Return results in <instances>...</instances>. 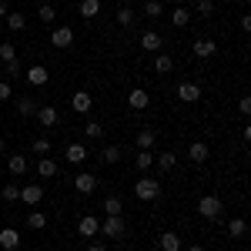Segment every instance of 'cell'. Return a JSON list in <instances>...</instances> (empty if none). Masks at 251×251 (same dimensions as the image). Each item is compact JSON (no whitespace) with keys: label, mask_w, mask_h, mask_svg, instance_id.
Returning <instances> with one entry per match:
<instances>
[{"label":"cell","mask_w":251,"mask_h":251,"mask_svg":"<svg viewBox=\"0 0 251 251\" xmlns=\"http://www.w3.org/2000/svg\"><path fill=\"white\" fill-rule=\"evenodd\" d=\"M0 60H3V64H7V60H17V47L3 40V44H0Z\"/></svg>","instance_id":"e575fe53"},{"label":"cell","mask_w":251,"mask_h":251,"mask_svg":"<svg viewBox=\"0 0 251 251\" xmlns=\"http://www.w3.org/2000/svg\"><path fill=\"white\" fill-rule=\"evenodd\" d=\"M134 194H137V201H157L161 198V181L151 177V174H144V177L134 181Z\"/></svg>","instance_id":"6da1fadb"},{"label":"cell","mask_w":251,"mask_h":251,"mask_svg":"<svg viewBox=\"0 0 251 251\" xmlns=\"http://www.w3.org/2000/svg\"><path fill=\"white\" fill-rule=\"evenodd\" d=\"M27 228L44 231V228H47V214H44V211H30V214H27Z\"/></svg>","instance_id":"83f0119b"},{"label":"cell","mask_w":251,"mask_h":251,"mask_svg":"<svg viewBox=\"0 0 251 251\" xmlns=\"http://www.w3.org/2000/svg\"><path fill=\"white\" fill-rule=\"evenodd\" d=\"M30 148H34V154H50V141H47V137H37V141H34V144H30Z\"/></svg>","instance_id":"8d00e7d4"},{"label":"cell","mask_w":251,"mask_h":251,"mask_svg":"<svg viewBox=\"0 0 251 251\" xmlns=\"http://www.w3.org/2000/svg\"><path fill=\"white\" fill-rule=\"evenodd\" d=\"M151 161H154L151 151H137V157H134V164L141 168V171H148V168H151Z\"/></svg>","instance_id":"d590c367"},{"label":"cell","mask_w":251,"mask_h":251,"mask_svg":"<svg viewBox=\"0 0 251 251\" xmlns=\"http://www.w3.org/2000/svg\"><path fill=\"white\" fill-rule=\"evenodd\" d=\"M127 107H131V111H144V107H151V94H148L144 87H134V91L127 94Z\"/></svg>","instance_id":"ba28073f"},{"label":"cell","mask_w":251,"mask_h":251,"mask_svg":"<svg viewBox=\"0 0 251 251\" xmlns=\"http://www.w3.org/2000/svg\"><path fill=\"white\" fill-rule=\"evenodd\" d=\"M50 44H54V47H60V50H67V47L74 44V30H71V27H54Z\"/></svg>","instance_id":"9c48e42d"},{"label":"cell","mask_w":251,"mask_h":251,"mask_svg":"<svg viewBox=\"0 0 251 251\" xmlns=\"http://www.w3.org/2000/svg\"><path fill=\"white\" fill-rule=\"evenodd\" d=\"M221 208H225V204H221L218 194H204V198L198 201V214L208 218V221H221Z\"/></svg>","instance_id":"7a4b0ae2"},{"label":"cell","mask_w":251,"mask_h":251,"mask_svg":"<svg viewBox=\"0 0 251 251\" xmlns=\"http://www.w3.org/2000/svg\"><path fill=\"white\" fill-rule=\"evenodd\" d=\"M34 117H37V121L44 124V127H54V124L60 121L57 107H50V104H44V107H37V114H34Z\"/></svg>","instance_id":"2e32d148"},{"label":"cell","mask_w":251,"mask_h":251,"mask_svg":"<svg viewBox=\"0 0 251 251\" xmlns=\"http://www.w3.org/2000/svg\"><path fill=\"white\" fill-rule=\"evenodd\" d=\"M74 188H77L80 194H91V191L97 188V177H94L91 171H80L77 177H74Z\"/></svg>","instance_id":"e0dca14e"},{"label":"cell","mask_w":251,"mask_h":251,"mask_svg":"<svg viewBox=\"0 0 251 251\" xmlns=\"http://www.w3.org/2000/svg\"><path fill=\"white\" fill-rule=\"evenodd\" d=\"M104 214H107V218H114V214H124V201H121L117 194L104 198Z\"/></svg>","instance_id":"cb8c5ba5"},{"label":"cell","mask_w":251,"mask_h":251,"mask_svg":"<svg viewBox=\"0 0 251 251\" xmlns=\"http://www.w3.org/2000/svg\"><path fill=\"white\" fill-rule=\"evenodd\" d=\"M3 148H7V141H3V137H0V154H3Z\"/></svg>","instance_id":"7dc6e473"},{"label":"cell","mask_w":251,"mask_h":251,"mask_svg":"<svg viewBox=\"0 0 251 251\" xmlns=\"http://www.w3.org/2000/svg\"><path fill=\"white\" fill-rule=\"evenodd\" d=\"M14 104H17V114L20 117H34V114H37V107H40L37 97H30V94H20Z\"/></svg>","instance_id":"8fae6325"},{"label":"cell","mask_w":251,"mask_h":251,"mask_svg":"<svg viewBox=\"0 0 251 251\" xmlns=\"http://www.w3.org/2000/svg\"><path fill=\"white\" fill-rule=\"evenodd\" d=\"M100 14V0H80V17L84 20H94Z\"/></svg>","instance_id":"484cf974"},{"label":"cell","mask_w":251,"mask_h":251,"mask_svg":"<svg viewBox=\"0 0 251 251\" xmlns=\"http://www.w3.org/2000/svg\"><path fill=\"white\" fill-rule=\"evenodd\" d=\"M157 245H161V251H181V234L177 231H161Z\"/></svg>","instance_id":"ac0fdd59"},{"label":"cell","mask_w":251,"mask_h":251,"mask_svg":"<svg viewBox=\"0 0 251 251\" xmlns=\"http://www.w3.org/2000/svg\"><path fill=\"white\" fill-rule=\"evenodd\" d=\"M44 3H50V7H54V3H57V0H44Z\"/></svg>","instance_id":"c3c4849f"},{"label":"cell","mask_w":251,"mask_h":251,"mask_svg":"<svg viewBox=\"0 0 251 251\" xmlns=\"http://www.w3.org/2000/svg\"><path fill=\"white\" fill-rule=\"evenodd\" d=\"M100 161H104V164H117V161H121V148H117V144L100 148Z\"/></svg>","instance_id":"f546056e"},{"label":"cell","mask_w":251,"mask_h":251,"mask_svg":"<svg viewBox=\"0 0 251 251\" xmlns=\"http://www.w3.org/2000/svg\"><path fill=\"white\" fill-rule=\"evenodd\" d=\"M114 20L121 24V27H124V30H127V27H134V10H131V7H121Z\"/></svg>","instance_id":"d6a6232c"},{"label":"cell","mask_w":251,"mask_h":251,"mask_svg":"<svg viewBox=\"0 0 251 251\" xmlns=\"http://www.w3.org/2000/svg\"><path fill=\"white\" fill-rule=\"evenodd\" d=\"M3 74L17 77V74H20V60H7V64H3Z\"/></svg>","instance_id":"60d3db41"},{"label":"cell","mask_w":251,"mask_h":251,"mask_svg":"<svg viewBox=\"0 0 251 251\" xmlns=\"http://www.w3.org/2000/svg\"><path fill=\"white\" fill-rule=\"evenodd\" d=\"M154 164L161 168V171L168 174V171H174V164H177V154L174 151H157L154 154Z\"/></svg>","instance_id":"ffe728a7"},{"label":"cell","mask_w":251,"mask_h":251,"mask_svg":"<svg viewBox=\"0 0 251 251\" xmlns=\"http://www.w3.org/2000/svg\"><path fill=\"white\" fill-rule=\"evenodd\" d=\"M87 251H107V245H104V241H91V248Z\"/></svg>","instance_id":"ee69618b"},{"label":"cell","mask_w":251,"mask_h":251,"mask_svg":"<svg viewBox=\"0 0 251 251\" xmlns=\"http://www.w3.org/2000/svg\"><path fill=\"white\" fill-rule=\"evenodd\" d=\"M0 194H3V201H17V198H20V188L10 181V184H3V191H0Z\"/></svg>","instance_id":"74e56055"},{"label":"cell","mask_w":251,"mask_h":251,"mask_svg":"<svg viewBox=\"0 0 251 251\" xmlns=\"http://www.w3.org/2000/svg\"><path fill=\"white\" fill-rule=\"evenodd\" d=\"M198 14H201V17H211L214 14V0H198Z\"/></svg>","instance_id":"ab89813d"},{"label":"cell","mask_w":251,"mask_h":251,"mask_svg":"<svg viewBox=\"0 0 251 251\" xmlns=\"http://www.w3.org/2000/svg\"><path fill=\"white\" fill-rule=\"evenodd\" d=\"M188 251H204V245H191V248H188Z\"/></svg>","instance_id":"bcb514c9"},{"label":"cell","mask_w":251,"mask_h":251,"mask_svg":"<svg viewBox=\"0 0 251 251\" xmlns=\"http://www.w3.org/2000/svg\"><path fill=\"white\" fill-rule=\"evenodd\" d=\"M208 157H211V151H208L204 141H194L191 148H188V161H194V164H204Z\"/></svg>","instance_id":"9a60e30c"},{"label":"cell","mask_w":251,"mask_h":251,"mask_svg":"<svg viewBox=\"0 0 251 251\" xmlns=\"http://www.w3.org/2000/svg\"><path fill=\"white\" fill-rule=\"evenodd\" d=\"M20 201L30 204V208H37L40 201H44V188H40V184H24V188H20Z\"/></svg>","instance_id":"52a82bcc"},{"label":"cell","mask_w":251,"mask_h":251,"mask_svg":"<svg viewBox=\"0 0 251 251\" xmlns=\"http://www.w3.org/2000/svg\"><path fill=\"white\" fill-rule=\"evenodd\" d=\"M84 137H87V141L104 137V124H100V121H87V124H84Z\"/></svg>","instance_id":"f1b7e54d"},{"label":"cell","mask_w":251,"mask_h":251,"mask_svg":"<svg viewBox=\"0 0 251 251\" xmlns=\"http://www.w3.org/2000/svg\"><path fill=\"white\" fill-rule=\"evenodd\" d=\"M24 77H27V84H34V87H44V84L50 80V74H47V67H44V64H34Z\"/></svg>","instance_id":"4fadbf2b"},{"label":"cell","mask_w":251,"mask_h":251,"mask_svg":"<svg viewBox=\"0 0 251 251\" xmlns=\"http://www.w3.org/2000/svg\"><path fill=\"white\" fill-rule=\"evenodd\" d=\"M17 245H20V234H17V228H0V248L14 251Z\"/></svg>","instance_id":"44dd1931"},{"label":"cell","mask_w":251,"mask_h":251,"mask_svg":"<svg viewBox=\"0 0 251 251\" xmlns=\"http://www.w3.org/2000/svg\"><path fill=\"white\" fill-rule=\"evenodd\" d=\"M7 27L17 34V30H24V27H27V17H24L20 10H14V14H7Z\"/></svg>","instance_id":"4dcf8cb0"},{"label":"cell","mask_w":251,"mask_h":251,"mask_svg":"<svg viewBox=\"0 0 251 251\" xmlns=\"http://www.w3.org/2000/svg\"><path fill=\"white\" fill-rule=\"evenodd\" d=\"M7 168H10V174H14V177H20V174H27L30 161H27L24 154H10V157H7Z\"/></svg>","instance_id":"d6986e66"},{"label":"cell","mask_w":251,"mask_h":251,"mask_svg":"<svg viewBox=\"0 0 251 251\" xmlns=\"http://www.w3.org/2000/svg\"><path fill=\"white\" fill-rule=\"evenodd\" d=\"M177 100H181V104H194V100H201V87H198L194 80H181V84H177Z\"/></svg>","instance_id":"5b68a950"},{"label":"cell","mask_w":251,"mask_h":251,"mask_svg":"<svg viewBox=\"0 0 251 251\" xmlns=\"http://www.w3.org/2000/svg\"><path fill=\"white\" fill-rule=\"evenodd\" d=\"M77 231H80V238L94 241L97 234H100V225H97V218H94V214H84V218L77 221Z\"/></svg>","instance_id":"8992f818"},{"label":"cell","mask_w":251,"mask_h":251,"mask_svg":"<svg viewBox=\"0 0 251 251\" xmlns=\"http://www.w3.org/2000/svg\"><path fill=\"white\" fill-rule=\"evenodd\" d=\"M37 174H40V177H54V174H57V161L44 154V157L37 161Z\"/></svg>","instance_id":"603a6c76"},{"label":"cell","mask_w":251,"mask_h":251,"mask_svg":"<svg viewBox=\"0 0 251 251\" xmlns=\"http://www.w3.org/2000/svg\"><path fill=\"white\" fill-rule=\"evenodd\" d=\"M238 111H241V114H251V97H248V94L238 100Z\"/></svg>","instance_id":"b9f144b4"},{"label":"cell","mask_w":251,"mask_h":251,"mask_svg":"<svg viewBox=\"0 0 251 251\" xmlns=\"http://www.w3.org/2000/svg\"><path fill=\"white\" fill-rule=\"evenodd\" d=\"M40 20H44V24H50V20H57V10H54L50 3H40Z\"/></svg>","instance_id":"f35d334b"},{"label":"cell","mask_w":251,"mask_h":251,"mask_svg":"<svg viewBox=\"0 0 251 251\" xmlns=\"http://www.w3.org/2000/svg\"><path fill=\"white\" fill-rule=\"evenodd\" d=\"M64 157H67L71 164H84V161H87V148H84V144H67Z\"/></svg>","instance_id":"7402d4cb"},{"label":"cell","mask_w":251,"mask_h":251,"mask_svg":"<svg viewBox=\"0 0 251 251\" xmlns=\"http://www.w3.org/2000/svg\"><path fill=\"white\" fill-rule=\"evenodd\" d=\"M171 24L174 27H188V24H191V10H188V7H174Z\"/></svg>","instance_id":"4316f807"},{"label":"cell","mask_w":251,"mask_h":251,"mask_svg":"<svg viewBox=\"0 0 251 251\" xmlns=\"http://www.w3.org/2000/svg\"><path fill=\"white\" fill-rule=\"evenodd\" d=\"M228 234H231L234 241H241V238L248 234V221H245V218H231V225H228Z\"/></svg>","instance_id":"d4e9b609"},{"label":"cell","mask_w":251,"mask_h":251,"mask_svg":"<svg viewBox=\"0 0 251 251\" xmlns=\"http://www.w3.org/2000/svg\"><path fill=\"white\" fill-rule=\"evenodd\" d=\"M191 54H194L198 60H208V57H214V54H218V44H214L211 37H198V40L191 44Z\"/></svg>","instance_id":"277c9868"},{"label":"cell","mask_w":251,"mask_h":251,"mask_svg":"<svg viewBox=\"0 0 251 251\" xmlns=\"http://www.w3.org/2000/svg\"><path fill=\"white\" fill-rule=\"evenodd\" d=\"M171 67H174V60L168 54H157L154 57V74H171Z\"/></svg>","instance_id":"1f68e13d"},{"label":"cell","mask_w":251,"mask_h":251,"mask_svg":"<svg viewBox=\"0 0 251 251\" xmlns=\"http://www.w3.org/2000/svg\"><path fill=\"white\" fill-rule=\"evenodd\" d=\"M144 14H148L151 20L161 17V14H164V3H161V0H148V3H144Z\"/></svg>","instance_id":"836d02e7"},{"label":"cell","mask_w":251,"mask_h":251,"mask_svg":"<svg viewBox=\"0 0 251 251\" xmlns=\"http://www.w3.org/2000/svg\"><path fill=\"white\" fill-rule=\"evenodd\" d=\"M157 144V131L154 127H141L137 131V151H151Z\"/></svg>","instance_id":"5bb4252c"},{"label":"cell","mask_w":251,"mask_h":251,"mask_svg":"<svg viewBox=\"0 0 251 251\" xmlns=\"http://www.w3.org/2000/svg\"><path fill=\"white\" fill-rule=\"evenodd\" d=\"M10 14V7H7V0H0V17H7Z\"/></svg>","instance_id":"f6af8a7d"},{"label":"cell","mask_w":251,"mask_h":251,"mask_svg":"<svg viewBox=\"0 0 251 251\" xmlns=\"http://www.w3.org/2000/svg\"><path fill=\"white\" fill-rule=\"evenodd\" d=\"M124 231H127V225H124V214H114V218H104L100 221V234L104 238H124Z\"/></svg>","instance_id":"3957f363"},{"label":"cell","mask_w":251,"mask_h":251,"mask_svg":"<svg viewBox=\"0 0 251 251\" xmlns=\"http://www.w3.org/2000/svg\"><path fill=\"white\" fill-rule=\"evenodd\" d=\"M141 47L151 50V54H157V50L164 47V37H161L157 30H144V34H141Z\"/></svg>","instance_id":"7c38bea8"},{"label":"cell","mask_w":251,"mask_h":251,"mask_svg":"<svg viewBox=\"0 0 251 251\" xmlns=\"http://www.w3.org/2000/svg\"><path fill=\"white\" fill-rule=\"evenodd\" d=\"M0 100H10V84L7 80H0Z\"/></svg>","instance_id":"7bdbcfd3"},{"label":"cell","mask_w":251,"mask_h":251,"mask_svg":"<svg viewBox=\"0 0 251 251\" xmlns=\"http://www.w3.org/2000/svg\"><path fill=\"white\" fill-rule=\"evenodd\" d=\"M91 104H94V97L87 94V91H74L71 94V111H77V114H87Z\"/></svg>","instance_id":"30bf717a"}]
</instances>
